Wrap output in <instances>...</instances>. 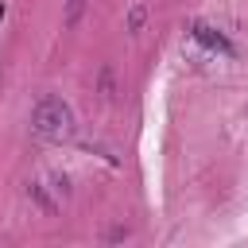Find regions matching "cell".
<instances>
[{"mask_svg":"<svg viewBox=\"0 0 248 248\" xmlns=\"http://www.w3.org/2000/svg\"><path fill=\"white\" fill-rule=\"evenodd\" d=\"M31 132L39 140H50V143H62L78 132V120H74V108L62 101V97H43L35 108H31Z\"/></svg>","mask_w":248,"mask_h":248,"instance_id":"cell-1","label":"cell"},{"mask_svg":"<svg viewBox=\"0 0 248 248\" xmlns=\"http://www.w3.org/2000/svg\"><path fill=\"white\" fill-rule=\"evenodd\" d=\"M190 35L202 43V46H209V50H217V54H232V43L217 31V27H209V23H202V19H194L190 23Z\"/></svg>","mask_w":248,"mask_h":248,"instance_id":"cell-2","label":"cell"},{"mask_svg":"<svg viewBox=\"0 0 248 248\" xmlns=\"http://www.w3.org/2000/svg\"><path fill=\"white\" fill-rule=\"evenodd\" d=\"M85 8H89V0H66L62 23H66V27H78V23H81V16H85Z\"/></svg>","mask_w":248,"mask_h":248,"instance_id":"cell-3","label":"cell"},{"mask_svg":"<svg viewBox=\"0 0 248 248\" xmlns=\"http://www.w3.org/2000/svg\"><path fill=\"white\" fill-rule=\"evenodd\" d=\"M27 194H31V198H35V202H39V205H43L46 213H54V209H58V205H54V202H50V198L43 194V186H39V182H27Z\"/></svg>","mask_w":248,"mask_h":248,"instance_id":"cell-4","label":"cell"},{"mask_svg":"<svg viewBox=\"0 0 248 248\" xmlns=\"http://www.w3.org/2000/svg\"><path fill=\"white\" fill-rule=\"evenodd\" d=\"M143 16H147V12H143V4H136V8L128 12V31H140V27H143Z\"/></svg>","mask_w":248,"mask_h":248,"instance_id":"cell-5","label":"cell"},{"mask_svg":"<svg viewBox=\"0 0 248 248\" xmlns=\"http://www.w3.org/2000/svg\"><path fill=\"white\" fill-rule=\"evenodd\" d=\"M101 89H105V97H112V70L101 74Z\"/></svg>","mask_w":248,"mask_h":248,"instance_id":"cell-6","label":"cell"}]
</instances>
